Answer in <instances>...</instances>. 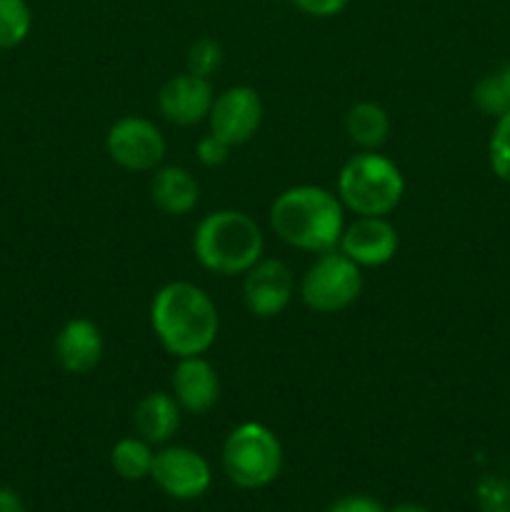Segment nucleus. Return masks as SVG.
I'll return each mask as SVG.
<instances>
[{
    "instance_id": "nucleus-5",
    "label": "nucleus",
    "mask_w": 510,
    "mask_h": 512,
    "mask_svg": "<svg viewBox=\"0 0 510 512\" xmlns=\"http://www.w3.org/2000/svg\"><path fill=\"white\" fill-rule=\"evenodd\" d=\"M223 468L238 488H265L283 468L280 440L273 430L260 423L238 425L223 445Z\"/></svg>"
},
{
    "instance_id": "nucleus-25",
    "label": "nucleus",
    "mask_w": 510,
    "mask_h": 512,
    "mask_svg": "<svg viewBox=\"0 0 510 512\" xmlns=\"http://www.w3.org/2000/svg\"><path fill=\"white\" fill-rule=\"evenodd\" d=\"M290 3L303 13L315 15V18H330V15L343 13L350 0H290Z\"/></svg>"
},
{
    "instance_id": "nucleus-2",
    "label": "nucleus",
    "mask_w": 510,
    "mask_h": 512,
    "mask_svg": "<svg viewBox=\"0 0 510 512\" xmlns=\"http://www.w3.org/2000/svg\"><path fill=\"white\" fill-rule=\"evenodd\" d=\"M270 225L290 248L320 255L338 248L345 228L343 203L318 185H295L275 198Z\"/></svg>"
},
{
    "instance_id": "nucleus-7",
    "label": "nucleus",
    "mask_w": 510,
    "mask_h": 512,
    "mask_svg": "<svg viewBox=\"0 0 510 512\" xmlns=\"http://www.w3.org/2000/svg\"><path fill=\"white\" fill-rule=\"evenodd\" d=\"M108 155L125 170L145 173L165 158V138L158 125L140 115H125L115 120L105 138Z\"/></svg>"
},
{
    "instance_id": "nucleus-18",
    "label": "nucleus",
    "mask_w": 510,
    "mask_h": 512,
    "mask_svg": "<svg viewBox=\"0 0 510 512\" xmlns=\"http://www.w3.org/2000/svg\"><path fill=\"white\" fill-rule=\"evenodd\" d=\"M155 453L150 450V443L143 438H123L115 443L113 453H110V463H113L115 473L123 480H143L148 478L153 470Z\"/></svg>"
},
{
    "instance_id": "nucleus-28",
    "label": "nucleus",
    "mask_w": 510,
    "mask_h": 512,
    "mask_svg": "<svg viewBox=\"0 0 510 512\" xmlns=\"http://www.w3.org/2000/svg\"><path fill=\"white\" fill-rule=\"evenodd\" d=\"M498 78H500V83H503V88H505V95H508V98H510V63L505 65L503 70H500V73H498Z\"/></svg>"
},
{
    "instance_id": "nucleus-3",
    "label": "nucleus",
    "mask_w": 510,
    "mask_h": 512,
    "mask_svg": "<svg viewBox=\"0 0 510 512\" xmlns=\"http://www.w3.org/2000/svg\"><path fill=\"white\" fill-rule=\"evenodd\" d=\"M260 225L243 210H215L205 215L193 235V253L215 275H243L263 258Z\"/></svg>"
},
{
    "instance_id": "nucleus-8",
    "label": "nucleus",
    "mask_w": 510,
    "mask_h": 512,
    "mask_svg": "<svg viewBox=\"0 0 510 512\" xmlns=\"http://www.w3.org/2000/svg\"><path fill=\"white\" fill-rule=\"evenodd\" d=\"M208 123L210 133L225 140L230 148L248 143L258 133L260 123H263V103H260V95L253 88H248V85L228 88L213 100Z\"/></svg>"
},
{
    "instance_id": "nucleus-9",
    "label": "nucleus",
    "mask_w": 510,
    "mask_h": 512,
    "mask_svg": "<svg viewBox=\"0 0 510 512\" xmlns=\"http://www.w3.org/2000/svg\"><path fill=\"white\" fill-rule=\"evenodd\" d=\"M150 478L175 500H195L210 488V465L190 448H165L155 453Z\"/></svg>"
},
{
    "instance_id": "nucleus-16",
    "label": "nucleus",
    "mask_w": 510,
    "mask_h": 512,
    "mask_svg": "<svg viewBox=\"0 0 510 512\" xmlns=\"http://www.w3.org/2000/svg\"><path fill=\"white\" fill-rule=\"evenodd\" d=\"M150 195L165 215H188L198 205L200 188L188 170L180 165H168L155 173Z\"/></svg>"
},
{
    "instance_id": "nucleus-19",
    "label": "nucleus",
    "mask_w": 510,
    "mask_h": 512,
    "mask_svg": "<svg viewBox=\"0 0 510 512\" xmlns=\"http://www.w3.org/2000/svg\"><path fill=\"white\" fill-rule=\"evenodd\" d=\"M33 28V13L25 0H0V50L23 43Z\"/></svg>"
},
{
    "instance_id": "nucleus-20",
    "label": "nucleus",
    "mask_w": 510,
    "mask_h": 512,
    "mask_svg": "<svg viewBox=\"0 0 510 512\" xmlns=\"http://www.w3.org/2000/svg\"><path fill=\"white\" fill-rule=\"evenodd\" d=\"M488 160L493 173L505 183H510V110L500 115L498 123H495L488 145Z\"/></svg>"
},
{
    "instance_id": "nucleus-11",
    "label": "nucleus",
    "mask_w": 510,
    "mask_h": 512,
    "mask_svg": "<svg viewBox=\"0 0 510 512\" xmlns=\"http://www.w3.org/2000/svg\"><path fill=\"white\" fill-rule=\"evenodd\" d=\"M338 250L360 268H380L398 253V230L385 218H358L343 228Z\"/></svg>"
},
{
    "instance_id": "nucleus-12",
    "label": "nucleus",
    "mask_w": 510,
    "mask_h": 512,
    "mask_svg": "<svg viewBox=\"0 0 510 512\" xmlns=\"http://www.w3.org/2000/svg\"><path fill=\"white\" fill-rule=\"evenodd\" d=\"M213 85L208 78L200 75L183 73L170 78L160 88L158 108L165 115V120L175 125H198L205 120L213 108Z\"/></svg>"
},
{
    "instance_id": "nucleus-4",
    "label": "nucleus",
    "mask_w": 510,
    "mask_h": 512,
    "mask_svg": "<svg viewBox=\"0 0 510 512\" xmlns=\"http://www.w3.org/2000/svg\"><path fill=\"white\" fill-rule=\"evenodd\" d=\"M405 180L398 165L375 150H363L343 165L338 175V198L358 218H385L398 208Z\"/></svg>"
},
{
    "instance_id": "nucleus-14",
    "label": "nucleus",
    "mask_w": 510,
    "mask_h": 512,
    "mask_svg": "<svg viewBox=\"0 0 510 512\" xmlns=\"http://www.w3.org/2000/svg\"><path fill=\"white\" fill-rule=\"evenodd\" d=\"M173 395L188 413H208L220 398L218 373L203 355L180 358L173 370Z\"/></svg>"
},
{
    "instance_id": "nucleus-21",
    "label": "nucleus",
    "mask_w": 510,
    "mask_h": 512,
    "mask_svg": "<svg viewBox=\"0 0 510 512\" xmlns=\"http://www.w3.org/2000/svg\"><path fill=\"white\" fill-rule=\"evenodd\" d=\"M473 100L475 105H478L480 113L495 115V118H500V115L510 110V98L505 95V88L503 83H500L498 73L478 80V85H475L473 90Z\"/></svg>"
},
{
    "instance_id": "nucleus-24",
    "label": "nucleus",
    "mask_w": 510,
    "mask_h": 512,
    "mask_svg": "<svg viewBox=\"0 0 510 512\" xmlns=\"http://www.w3.org/2000/svg\"><path fill=\"white\" fill-rule=\"evenodd\" d=\"M228 153H230V145L225 143V140H220L218 135H205L203 140H198V160L203 165H208V168H218V165H223L225 160H228Z\"/></svg>"
},
{
    "instance_id": "nucleus-15",
    "label": "nucleus",
    "mask_w": 510,
    "mask_h": 512,
    "mask_svg": "<svg viewBox=\"0 0 510 512\" xmlns=\"http://www.w3.org/2000/svg\"><path fill=\"white\" fill-rule=\"evenodd\" d=\"M135 430L150 445L168 443L180 428V405L168 393H148L135 408Z\"/></svg>"
},
{
    "instance_id": "nucleus-1",
    "label": "nucleus",
    "mask_w": 510,
    "mask_h": 512,
    "mask_svg": "<svg viewBox=\"0 0 510 512\" xmlns=\"http://www.w3.org/2000/svg\"><path fill=\"white\" fill-rule=\"evenodd\" d=\"M155 338L175 358L205 355L218 338V308L203 288L188 280L163 285L150 303Z\"/></svg>"
},
{
    "instance_id": "nucleus-13",
    "label": "nucleus",
    "mask_w": 510,
    "mask_h": 512,
    "mask_svg": "<svg viewBox=\"0 0 510 512\" xmlns=\"http://www.w3.org/2000/svg\"><path fill=\"white\" fill-rule=\"evenodd\" d=\"M103 335L88 318H73L55 335V358L70 375H85L103 360Z\"/></svg>"
},
{
    "instance_id": "nucleus-27",
    "label": "nucleus",
    "mask_w": 510,
    "mask_h": 512,
    "mask_svg": "<svg viewBox=\"0 0 510 512\" xmlns=\"http://www.w3.org/2000/svg\"><path fill=\"white\" fill-rule=\"evenodd\" d=\"M0 512H25V503L15 490L0 488Z\"/></svg>"
},
{
    "instance_id": "nucleus-6",
    "label": "nucleus",
    "mask_w": 510,
    "mask_h": 512,
    "mask_svg": "<svg viewBox=\"0 0 510 512\" xmlns=\"http://www.w3.org/2000/svg\"><path fill=\"white\" fill-rule=\"evenodd\" d=\"M360 290H363L360 265L333 248L320 253V258L303 275L300 298L315 313L330 315L350 308L360 298Z\"/></svg>"
},
{
    "instance_id": "nucleus-23",
    "label": "nucleus",
    "mask_w": 510,
    "mask_h": 512,
    "mask_svg": "<svg viewBox=\"0 0 510 512\" xmlns=\"http://www.w3.org/2000/svg\"><path fill=\"white\" fill-rule=\"evenodd\" d=\"M480 512H510V483L498 475H488L475 488Z\"/></svg>"
},
{
    "instance_id": "nucleus-10",
    "label": "nucleus",
    "mask_w": 510,
    "mask_h": 512,
    "mask_svg": "<svg viewBox=\"0 0 510 512\" xmlns=\"http://www.w3.org/2000/svg\"><path fill=\"white\" fill-rule=\"evenodd\" d=\"M295 280L283 260L260 258L253 268L245 273L243 295L245 305L258 318H275L283 313L293 298Z\"/></svg>"
},
{
    "instance_id": "nucleus-22",
    "label": "nucleus",
    "mask_w": 510,
    "mask_h": 512,
    "mask_svg": "<svg viewBox=\"0 0 510 512\" xmlns=\"http://www.w3.org/2000/svg\"><path fill=\"white\" fill-rule=\"evenodd\" d=\"M220 65H223V48L213 38H200L188 50V73L210 80V75L218 73Z\"/></svg>"
},
{
    "instance_id": "nucleus-17",
    "label": "nucleus",
    "mask_w": 510,
    "mask_h": 512,
    "mask_svg": "<svg viewBox=\"0 0 510 512\" xmlns=\"http://www.w3.org/2000/svg\"><path fill=\"white\" fill-rule=\"evenodd\" d=\"M345 130H348L350 140L363 150H378L388 140L390 118L383 105L363 100V103H355L348 110Z\"/></svg>"
},
{
    "instance_id": "nucleus-29",
    "label": "nucleus",
    "mask_w": 510,
    "mask_h": 512,
    "mask_svg": "<svg viewBox=\"0 0 510 512\" xmlns=\"http://www.w3.org/2000/svg\"><path fill=\"white\" fill-rule=\"evenodd\" d=\"M390 512H430V510H428V508H423V505L403 503V505H398V508H393Z\"/></svg>"
},
{
    "instance_id": "nucleus-26",
    "label": "nucleus",
    "mask_w": 510,
    "mask_h": 512,
    "mask_svg": "<svg viewBox=\"0 0 510 512\" xmlns=\"http://www.w3.org/2000/svg\"><path fill=\"white\" fill-rule=\"evenodd\" d=\"M328 512H385V508L368 495H348V498H340L338 503L330 505Z\"/></svg>"
}]
</instances>
